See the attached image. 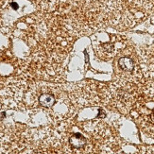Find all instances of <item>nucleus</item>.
<instances>
[{
    "label": "nucleus",
    "mask_w": 154,
    "mask_h": 154,
    "mask_svg": "<svg viewBox=\"0 0 154 154\" xmlns=\"http://www.w3.org/2000/svg\"><path fill=\"white\" fill-rule=\"evenodd\" d=\"M111 97L120 112H129L138 100V92L134 82L117 79L112 84Z\"/></svg>",
    "instance_id": "2"
},
{
    "label": "nucleus",
    "mask_w": 154,
    "mask_h": 154,
    "mask_svg": "<svg viewBox=\"0 0 154 154\" xmlns=\"http://www.w3.org/2000/svg\"><path fill=\"white\" fill-rule=\"evenodd\" d=\"M116 72L117 79L126 80L131 82H138L143 77L141 66L138 65L137 60L131 54H125L119 56L116 60Z\"/></svg>",
    "instance_id": "4"
},
{
    "label": "nucleus",
    "mask_w": 154,
    "mask_h": 154,
    "mask_svg": "<svg viewBox=\"0 0 154 154\" xmlns=\"http://www.w3.org/2000/svg\"><path fill=\"white\" fill-rule=\"evenodd\" d=\"M79 88L72 90V99L79 107L94 106L106 102L111 94L107 87L97 82H82L77 85Z\"/></svg>",
    "instance_id": "1"
},
{
    "label": "nucleus",
    "mask_w": 154,
    "mask_h": 154,
    "mask_svg": "<svg viewBox=\"0 0 154 154\" xmlns=\"http://www.w3.org/2000/svg\"><path fill=\"white\" fill-rule=\"evenodd\" d=\"M132 116H134L140 129L154 138V99H140L136 101Z\"/></svg>",
    "instance_id": "3"
},
{
    "label": "nucleus",
    "mask_w": 154,
    "mask_h": 154,
    "mask_svg": "<svg viewBox=\"0 0 154 154\" xmlns=\"http://www.w3.org/2000/svg\"><path fill=\"white\" fill-rule=\"evenodd\" d=\"M11 8L13 9V10H18V4L17 3H15V2H12L11 4Z\"/></svg>",
    "instance_id": "6"
},
{
    "label": "nucleus",
    "mask_w": 154,
    "mask_h": 154,
    "mask_svg": "<svg viewBox=\"0 0 154 154\" xmlns=\"http://www.w3.org/2000/svg\"><path fill=\"white\" fill-rule=\"evenodd\" d=\"M69 145L73 149L82 151L86 149L87 146H88V140L82 134L75 133L69 138Z\"/></svg>",
    "instance_id": "5"
}]
</instances>
